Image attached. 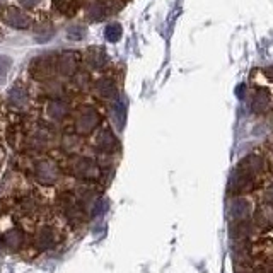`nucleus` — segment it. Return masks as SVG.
I'll list each match as a JSON object with an SVG mask.
<instances>
[{"label":"nucleus","mask_w":273,"mask_h":273,"mask_svg":"<svg viewBox=\"0 0 273 273\" xmlns=\"http://www.w3.org/2000/svg\"><path fill=\"white\" fill-rule=\"evenodd\" d=\"M96 147L105 154L113 152L116 147H118V140H116L115 133L110 128H103L96 136Z\"/></svg>","instance_id":"11"},{"label":"nucleus","mask_w":273,"mask_h":273,"mask_svg":"<svg viewBox=\"0 0 273 273\" xmlns=\"http://www.w3.org/2000/svg\"><path fill=\"white\" fill-rule=\"evenodd\" d=\"M253 215V203L246 196H234L232 201L229 203V219L234 222L251 219Z\"/></svg>","instance_id":"7"},{"label":"nucleus","mask_w":273,"mask_h":273,"mask_svg":"<svg viewBox=\"0 0 273 273\" xmlns=\"http://www.w3.org/2000/svg\"><path fill=\"white\" fill-rule=\"evenodd\" d=\"M2 243L9 251L21 253V249L27 244V234L19 225H12L11 229L6 230L2 236Z\"/></svg>","instance_id":"8"},{"label":"nucleus","mask_w":273,"mask_h":273,"mask_svg":"<svg viewBox=\"0 0 273 273\" xmlns=\"http://www.w3.org/2000/svg\"><path fill=\"white\" fill-rule=\"evenodd\" d=\"M9 103H11L12 106H17V108L26 106L27 92H26V89L21 86V84H16V86H12V89L9 91Z\"/></svg>","instance_id":"15"},{"label":"nucleus","mask_w":273,"mask_h":273,"mask_svg":"<svg viewBox=\"0 0 273 273\" xmlns=\"http://www.w3.org/2000/svg\"><path fill=\"white\" fill-rule=\"evenodd\" d=\"M56 69V63L53 56H40L31 63V74L38 79H46L48 75L53 74Z\"/></svg>","instance_id":"10"},{"label":"nucleus","mask_w":273,"mask_h":273,"mask_svg":"<svg viewBox=\"0 0 273 273\" xmlns=\"http://www.w3.org/2000/svg\"><path fill=\"white\" fill-rule=\"evenodd\" d=\"M31 243L38 251H48L60 243V230L53 224H41L32 230Z\"/></svg>","instance_id":"5"},{"label":"nucleus","mask_w":273,"mask_h":273,"mask_svg":"<svg viewBox=\"0 0 273 273\" xmlns=\"http://www.w3.org/2000/svg\"><path fill=\"white\" fill-rule=\"evenodd\" d=\"M56 209L60 210L62 217L67 220V224L72 225V227H81L87 220V212L79 203V200L75 198L72 191H63L56 196Z\"/></svg>","instance_id":"2"},{"label":"nucleus","mask_w":273,"mask_h":273,"mask_svg":"<svg viewBox=\"0 0 273 273\" xmlns=\"http://www.w3.org/2000/svg\"><path fill=\"white\" fill-rule=\"evenodd\" d=\"M32 176L35 181L41 186H53L62 178V169L56 164V161L50 157H43L35 161L32 166Z\"/></svg>","instance_id":"4"},{"label":"nucleus","mask_w":273,"mask_h":273,"mask_svg":"<svg viewBox=\"0 0 273 273\" xmlns=\"http://www.w3.org/2000/svg\"><path fill=\"white\" fill-rule=\"evenodd\" d=\"M253 224L256 225L258 230H265L273 227V203L268 201H261L256 207V210H253Z\"/></svg>","instance_id":"9"},{"label":"nucleus","mask_w":273,"mask_h":273,"mask_svg":"<svg viewBox=\"0 0 273 273\" xmlns=\"http://www.w3.org/2000/svg\"><path fill=\"white\" fill-rule=\"evenodd\" d=\"M105 36L108 41H111V43L118 41L121 38V26L120 24H108L105 29Z\"/></svg>","instance_id":"19"},{"label":"nucleus","mask_w":273,"mask_h":273,"mask_svg":"<svg viewBox=\"0 0 273 273\" xmlns=\"http://www.w3.org/2000/svg\"><path fill=\"white\" fill-rule=\"evenodd\" d=\"M19 2H21L24 7L29 9V7H35V6H36V4H38V0H19Z\"/></svg>","instance_id":"25"},{"label":"nucleus","mask_w":273,"mask_h":273,"mask_svg":"<svg viewBox=\"0 0 273 273\" xmlns=\"http://www.w3.org/2000/svg\"><path fill=\"white\" fill-rule=\"evenodd\" d=\"M6 21H7V24L17 27V29H22V27L29 26V17H27L22 11H19V9H14V7L7 9Z\"/></svg>","instance_id":"13"},{"label":"nucleus","mask_w":273,"mask_h":273,"mask_svg":"<svg viewBox=\"0 0 273 273\" xmlns=\"http://www.w3.org/2000/svg\"><path fill=\"white\" fill-rule=\"evenodd\" d=\"M246 101L253 115L273 121V65L255 69L249 74Z\"/></svg>","instance_id":"1"},{"label":"nucleus","mask_w":273,"mask_h":273,"mask_svg":"<svg viewBox=\"0 0 273 273\" xmlns=\"http://www.w3.org/2000/svg\"><path fill=\"white\" fill-rule=\"evenodd\" d=\"M67 38L72 41H81L86 38V27L84 26H70L67 29Z\"/></svg>","instance_id":"20"},{"label":"nucleus","mask_w":273,"mask_h":273,"mask_svg":"<svg viewBox=\"0 0 273 273\" xmlns=\"http://www.w3.org/2000/svg\"><path fill=\"white\" fill-rule=\"evenodd\" d=\"M12 65V60L9 58L7 55H0V81H4L6 79V75L9 72V69H11Z\"/></svg>","instance_id":"22"},{"label":"nucleus","mask_w":273,"mask_h":273,"mask_svg":"<svg viewBox=\"0 0 273 273\" xmlns=\"http://www.w3.org/2000/svg\"><path fill=\"white\" fill-rule=\"evenodd\" d=\"M106 53L101 48H91L87 51V63L92 69H101L106 63Z\"/></svg>","instance_id":"17"},{"label":"nucleus","mask_w":273,"mask_h":273,"mask_svg":"<svg viewBox=\"0 0 273 273\" xmlns=\"http://www.w3.org/2000/svg\"><path fill=\"white\" fill-rule=\"evenodd\" d=\"M96 87H97V92H99V96L105 97V99H118V89H116L115 82L110 81V79L99 81Z\"/></svg>","instance_id":"16"},{"label":"nucleus","mask_w":273,"mask_h":273,"mask_svg":"<svg viewBox=\"0 0 273 273\" xmlns=\"http://www.w3.org/2000/svg\"><path fill=\"white\" fill-rule=\"evenodd\" d=\"M263 201L273 203V181L270 183V185H266L265 190H263Z\"/></svg>","instance_id":"24"},{"label":"nucleus","mask_w":273,"mask_h":273,"mask_svg":"<svg viewBox=\"0 0 273 273\" xmlns=\"http://www.w3.org/2000/svg\"><path fill=\"white\" fill-rule=\"evenodd\" d=\"M46 111H48V116H50L51 120L60 121V120H63L65 116H67L69 113H70V106L65 101H62V99H53L48 105V108H46Z\"/></svg>","instance_id":"14"},{"label":"nucleus","mask_w":273,"mask_h":273,"mask_svg":"<svg viewBox=\"0 0 273 273\" xmlns=\"http://www.w3.org/2000/svg\"><path fill=\"white\" fill-rule=\"evenodd\" d=\"M55 31H53V26L51 24H46L41 31H36V41L38 43H46V41L50 40V38H53Z\"/></svg>","instance_id":"21"},{"label":"nucleus","mask_w":273,"mask_h":273,"mask_svg":"<svg viewBox=\"0 0 273 273\" xmlns=\"http://www.w3.org/2000/svg\"><path fill=\"white\" fill-rule=\"evenodd\" d=\"M101 116L94 108H84L75 120V131L79 135H89L99 126Z\"/></svg>","instance_id":"6"},{"label":"nucleus","mask_w":273,"mask_h":273,"mask_svg":"<svg viewBox=\"0 0 273 273\" xmlns=\"http://www.w3.org/2000/svg\"><path fill=\"white\" fill-rule=\"evenodd\" d=\"M87 14H89V17H92L94 21H97V19H101V17H103V14H105V11H103V9H101V6L94 4V6L89 7Z\"/></svg>","instance_id":"23"},{"label":"nucleus","mask_w":273,"mask_h":273,"mask_svg":"<svg viewBox=\"0 0 273 273\" xmlns=\"http://www.w3.org/2000/svg\"><path fill=\"white\" fill-rule=\"evenodd\" d=\"M56 70L60 74L65 75V77H70V75L75 74L77 70V60H75L74 53H63L58 58V63H56Z\"/></svg>","instance_id":"12"},{"label":"nucleus","mask_w":273,"mask_h":273,"mask_svg":"<svg viewBox=\"0 0 273 273\" xmlns=\"http://www.w3.org/2000/svg\"><path fill=\"white\" fill-rule=\"evenodd\" d=\"M69 171L74 178H79L82 181H97L103 176V169L94 159L84 157V155H75L69 162Z\"/></svg>","instance_id":"3"},{"label":"nucleus","mask_w":273,"mask_h":273,"mask_svg":"<svg viewBox=\"0 0 273 273\" xmlns=\"http://www.w3.org/2000/svg\"><path fill=\"white\" fill-rule=\"evenodd\" d=\"M113 116H115V121L118 125V128H123L125 125V105L123 101H118L113 108Z\"/></svg>","instance_id":"18"}]
</instances>
